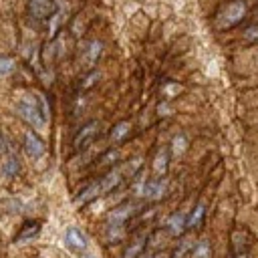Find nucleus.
I'll use <instances>...</instances> for the list:
<instances>
[{"label": "nucleus", "instance_id": "nucleus-7", "mask_svg": "<svg viewBox=\"0 0 258 258\" xmlns=\"http://www.w3.org/2000/svg\"><path fill=\"white\" fill-rule=\"evenodd\" d=\"M64 242L69 248L73 250H85L87 248V236L79 230V228H67V234H64Z\"/></svg>", "mask_w": 258, "mask_h": 258}, {"label": "nucleus", "instance_id": "nucleus-8", "mask_svg": "<svg viewBox=\"0 0 258 258\" xmlns=\"http://www.w3.org/2000/svg\"><path fill=\"white\" fill-rule=\"evenodd\" d=\"M103 194V189H101V183L99 181H95V183H91V185H87L77 198H75V206H85V204H89L91 200H95L97 196H101Z\"/></svg>", "mask_w": 258, "mask_h": 258}, {"label": "nucleus", "instance_id": "nucleus-2", "mask_svg": "<svg viewBox=\"0 0 258 258\" xmlns=\"http://www.w3.org/2000/svg\"><path fill=\"white\" fill-rule=\"evenodd\" d=\"M246 16V4L244 0H232L228 2L216 16V28L218 30H228L232 26H236L238 22H242V18Z\"/></svg>", "mask_w": 258, "mask_h": 258}, {"label": "nucleus", "instance_id": "nucleus-18", "mask_svg": "<svg viewBox=\"0 0 258 258\" xmlns=\"http://www.w3.org/2000/svg\"><path fill=\"white\" fill-rule=\"evenodd\" d=\"M202 218H204V206H198V208L189 214V218H187V228L198 226V224L202 222Z\"/></svg>", "mask_w": 258, "mask_h": 258}, {"label": "nucleus", "instance_id": "nucleus-5", "mask_svg": "<svg viewBox=\"0 0 258 258\" xmlns=\"http://www.w3.org/2000/svg\"><path fill=\"white\" fill-rule=\"evenodd\" d=\"M167 191V181L165 179H151V181H145L141 185V194L149 200H161Z\"/></svg>", "mask_w": 258, "mask_h": 258}, {"label": "nucleus", "instance_id": "nucleus-4", "mask_svg": "<svg viewBox=\"0 0 258 258\" xmlns=\"http://www.w3.org/2000/svg\"><path fill=\"white\" fill-rule=\"evenodd\" d=\"M24 151L28 157L32 159H38L42 153H44V143L38 135H34L32 131H26L24 133Z\"/></svg>", "mask_w": 258, "mask_h": 258}, {"label": "nucleus", "instance_id": "nucleus-19", "mask_svg": "<svg viewBox=\"0 0 258 258\" xmlns=\"http://www.w3.org/2000/svg\"><path fill=\"white\" fill-rule=\"evenodd\" d=\"M212 250H210V244L206 242H200L194 246V258H210Z\"/></svg>", "mask_w": 258, "mask_h": 258}, {"label": "nucleus", "instance_id": "nucleus-11", "mask_svg": "<svg viewBox=\"0 0 258 258\" xmlns=\"http://www.w3.org/2000/svg\"><path fill=\"white\" fill-rule=\"evenodd\" d=\"M121 175H123V171L119 169V167H115V169H111L105 177H101L99 179V183H101V189H103V194H107V191H111L119 181H121Z\"/></svg>", "mask_w": 258, "mask_h": 258}, {"label": "nucleus", "instance_id": "nucleus-10", "mask_svg": "<svg viewBox=\"0 0 258 258\" xmlns=\"http://www.w3.org/2000/svg\"><path fill=\"white\" fill-rule=\"evenodd\" d=\"M133 208H135V204H123V206L115 208V210L109 214V222H111L113 226H121V224L133 214Z\"/></svg>", "mask_w": 258, "mask_h": 258}, {"label": "nucleus", "instance_id": "nucleus-24", "mask_svg": "<svg viewBox=\"0 0 258 258\" xmlns=\"http://www.w3.org/2000/svg\"><path fill=\"white\" fill-rule=\"evenodd\" d=\"M141 258H155V256H141Z\"/></svg>", "mask_w": 258, "mask_h": 258}, {"label": "nucleus", "instance_id": "nucleus-16", "mask_svg": "<svg viewBox=\"0 0 258 258\" xmlns=\"http://www.w3.org/2000/svg\"><path fill=\"white\" fill-rule=\"evenodd\" d=\"M153 169L157 171V173H165L167 171V153L165 151H159L157 155H155V159H153Z\"/></svg>", "mask_w": 258, "mask_h": 258}, {"label": "nucleus", "instance_id": "nucleus-3", "mask_svg": "<svg viewBox=\"0 0 258 258\" xmlns=\"http://www.w3.org/2000/svg\"><path fill=\"white\" fill-rule=\"evenodd\" d=\"M97 135H99V123H97V121H89L87 125H83V127L77 131V135H75V139H73L75 149L87 147Z\"/></svg>", "mask_w": 258, "mask_h": 258}, {"label": "nucleus", "instance_id": "nucleus-22", "mask_svg": "<svg viewBox=\"0 0 258 258\" xmlns=\"http://www.w3.org/2000/svg\"><path fill=\"white\" fill-rule=\"evenodd\" d=\"M244 38H246V40H250V42L258 40V22H256V24H252V26H248V28L244 30Z\"/></svg>", "mask_w": 258, "mask_h": 258}, {"label": "nucleus", "instance_id": "nucleus-20", "mask_svg": "<svg viewBox=\"0 0 258 258\" xmlns=\"http://www.w3.org/2000/svg\"><path fill=\"white\" fill-rule=\"evenodd\" d=\"M185 145H187V141H185L183 135H177V137H173V141H171V149H173L175 155H181V153L185 151Z\"/></svg>", "mask_w": 258, "mask_h": 258}, {"label": "nucleus", "instance_id": "nucleus-14", "mask_svg": "<svg viewBox=\"0 0 258 258\" xmlns=\"http://www.w3.org/2000/svg\"><path fill=\"white\" fill-rule=\"evenodd\" d=\"M18 169H20L18 157H16V155H8V157L4 159V163H2V171H4L8 177H12V175L18 173Z\"/></svg>", "mask_w": 258, "mask_h": 258}, {"label": "nucleus", "instance_id": "nucleus-13", "mask_svg": "<svg viewBox=\"0 0 258 258\" xmlns=\"http://www.w3.org/2000/svg\"><path fill=\"white\" fill-rule=\"evenodd\" d=\"M129 129H131L129 121H119V123L113 127V131H111V141H113V143H119V141L129 133Z\"/></svg>", "mask_w": 258, "mask_h": 258}, {"label": "nucleus", "instance_id": "nucleus-25", "mask_svg": "<svg viewBox=\"0 0 258 258\" xmlns=\"http://www.w3.org/2000/svg\"><path fill=\"white\" fill-rule=\"evenodd\" d=\"M85 258H93V256H91V254H87V256H85Z\"/></svg>", "mask_w": 258, "mask_h": 258}, {"label": "nucleus", "instance_id": "nucleus-21", "mask_svg": "<svg viewBox=\"0 0 258 258\" xmlns=\"http://www.w3.org/2000/svg\"><path fill=\"white\" fill-rule=\"evenodd\" d=\"M143 244H145L143 240H137V242H135V244L125 252V258H137V254L143 250Z\"/></svg>", "mask_w": 258, "mask_h": 258}, {"label": "nucleus", "instance_id": "nucleus-15", "mask_svg": "<svg viewBox=\"0 0 258 258\" xmlns=\"http://www.w3.org/2000/svg\"><path fill=\"white\" fill-rule=\"evenodd\" d=\"M101 48H103V44L101 42H91L89 44V48H87V54H85V60H87V64H93L97 58H99V54H101Z\"/></svg>", "mask_w": 258, "mask_h": 258}, {"label": "nucleus", "instance_id": "nucleus-1", "mask_svg": "<svg viewBox=\"0 0 258 258\" xmlns=\"http://www.w3.org/2000/svg\"><path fill=\"white\" fill-rule=\"evenodd\" d=\"M16 113L34 129H44L48 119V105L42 95H26L16 103Z\"/></svg>", "mask_w": 258, "mask_h": 258}, {"label": "nucleus", "instance_id": "nucleus-23", "mask_svg": "<svg viewBox=\"0 0 258 258\" xmlns=\"http://www.w3.org/2000/svg\"><path fill=\"white\" fill-rule=\"evenodd\" d=\"M2 147H4V145H2V131H0V151H2Z\"/></svg>", "mask_w": 258, "mask_h": 258}, {"label": "nucleus", "instance_id": "nucleus-6", "mask_svg": "<svg viewBox=\"0 0 258 258\" xmlns=\"http://www.w3.org/2000/svg\"><path fill=\"white\" fill-rule=\"evenodd\" d=\"M40 232V222L38 220H32V222H24L20 226V230L16 232L14 236V242L16 244H22V242H30L32 238H36Z\"/></svg>", "mask_w": 258, "mask_h": 258}, {"label": "nucleus", "instance_id": "nucleus-9", "mask_svg": "<svg viewBox=\"0 0 258 258\" xmlns=\"http://www.w3.org/2000/svg\"><path fill=\"white\" fill-rule=\"evenodd\" d=\"M167 230H169V234H173V236H179L185 228H187V218H185V214L183 212H177V214H171L169 218H167Z\"/></svg>", "mask_w": 258, "mask_h": 258}, {"label": "nucleus", "instance_id": "nucleus-17", "mask_svg": "<svg viewBox=\"0 0 258 258\" xmlns=\"http://www.w3.org/2000/svg\"><path fill=\"white\" fill-rule=\"evenodd\" d=\"M14 58L12 56H0V79L2 77H8L12 71H14Z\"/></svg>", "mask_w": 258, "mask_h": 258}, {"label": "nucleus", "instance_id": "nucleus-12", "mask_svg": "<svg viewBox=\"0 0 258 258\" xmlns=\"http://www.w3.org/2000/svg\"><path fill=\"white\" fill-rule=\"evenodd\" d=\"M28 4H30V12L34 18H44L46 14H50V8H52L50 0H30Z\"/></svg>", "mask_w": 258, "mask_h": 258}, {"label": "nucleus", "instance_id": "nucleus-26", "mask_svg": "<svg viewBox=\"0 0 258 258\" xmlns=\"http://www.w3.org/2000/svg\"><path fill=\"white\" fill-rule=\"evenodd\" d=\"M256 14H258V12H256Z\"/></svg>", "mask_w": 258, "mask_h": 258}]
</instances>
